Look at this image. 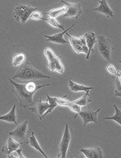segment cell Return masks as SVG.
Here are the masks:
<instances>
[{"instance_id":"d6986e66","label":"cell","mask_w":121,"mask_h":158,"mask_svg":"<svg viewBox=\"0 0 121 158\" xmlns=\"http://www.w3.org/2000/svg\"><path fill=\"white\" fill-rule=\"evenodd\" d=\"M69 87L71 91L75 93L84 91L86 93H89V90L93 89V87H92V86H86L77 84L76 82H73L71 80H69Z\"/></svg>"},{"instance_id":"44dd1931","label":"cell","mask_w":121,"mask_h":158,"mask_svg":"<svg viewBox=\"0 0 121 158\" xmlns=\"http://www.w3.org/2000/svg\"><path fill=\"white\" fill-rule=\"evenodd\" d=\"M67 11V7L66 6L60 7V8H57V9H53L50 10L47 12H45L43 14V15H47L49 16V18H55L61 15H64L65 13Z\"/></svg>"},{"instance_id":"30bf717a","label":"cell","mask_w":121,"mask_h":158,"mask_svg":"<svg viewBox=\"0 0 121 158\" xmlns=\"http://www.w3.org/2000/svg\"><path fill=\"white\" fill-rule=\"evenodd\" d=\"M100 108L97 109V110L89 109L86 110H81V111L78 113V115H80L83 121L84 126L85 127L88 123H97V113L100 110Z\"/></svg>"},{"instance_id":"f546056e","label":"cell","mask_w":121,"mask_h":158,"mask_svg":"<svg viewBox=\"0 0 121 158\" xmlns=\"http://www.w3.org/2000/svg\"><path fill=\"white\" fill-rule=\"evenodd\" d=\"M106 69H107L108 72L109 73H110L111 74L115 75V76H116V75L117 70H116L115 67L113 66L112 64H106Z\"/></svg>"},{"instance_id":"ffe728a7","label":"cell","mask_w":121,"mask_h":158,"mask_svg":"<svg viewBox=\"0 0 121 158\" xmlns=\"http://www.w3.org/2000/svg\"><path fill=\"white\" fill-rule=\"evenodd\" d=\"M26 58L25 53H16L14 54L12 56V66H19L24 64Z\"/></svg>"},{"instance_id":"8fae6325","label":"cell","mask_w":121,"mask_h":158,"mask_svg":"<svg viewBox=\"0 0 121 158\" xmlns=\"http://www.w3.org/2000/svg\"><path fill=\"white\" fill-rule=\"evenodd\" d=\"M50 108V104L49 103L48 101H42V98H41L37 103H35L32 107L28 108V110L35 113L39 117V119H42V116L44 113Z\"/></svg>"},{"instance_id":"83f0119b","label":"cell","mask_w":121,"mask_h":158,"mask_svg":"<svg viewBox=\"0 0 121 158\" xmlns=\"http://www.w3.org/2000/svg\"><path fill=\"white\" fill-rule=\"evenodd\" d=\"M67 95L66 94L63 97H55L56 98V101L57 102L58 105L59 106H68L69 104V101L68 100L66 99Z\"/></svg>"},{"instance_id":"ba28073f","label":"cell","mask_w":121,"mask_h":158,"mask_svg":"<svg viewBox=\"0 0 121 158\" xmlns=\"http://www.w3.org/2000/svg\"><path fill=\"white\" fill-rule=\"evenodd\" d=\"M71 140V132H70L69 126L68 124H66L65 129H64V132L63 134V137H62V139L59 144V147H58L57 157H61V158L66 157Z\"/></svg>"},{"instance_id":"603a6c76","label":"cell","mask_w":121,"mask_h":158,"mask_svg":"<svg viewBox=\"0 0 121 158\" xmlns=\"http://www.w3.org/2000/svg\"><path fill=\"white\" fill-rule=\"evenodd\" d=\"M113 106H114L115 109V113L114 115H112L111 117H104L103 118V120H113L121 126V110L116 106V104H114Z\"/></svg>"},{"instance_id":"7a4b0ae2","label":"cell","mask_w":121,"mask_h":158,"mask_svg":"<svg viewBox=\"0 0 121 158\" xmlns=\"http://www.w3.org/2000/svg\"><path fill=\"white\" fill-rule=\"evenodd\" d=\"M50 77L34 69L29 62H26L11 78L23 81H35L37 79H50Z\"/></svg>"},{"instance_id":"8992f818","label":"cell","mask_w":121,"mask_h":158,"mask_svg":"<svg viewBox=\"0 0 121 158\" xmlns=\"http://www.w3.org/2000/svg\"><path fill=\"white\" fill-rule=\"evenodd\" d=\"M28 129V122L25 121L20 125H18L17 127L12 131H10L9 135L14 140L21 143H28L26 139V134Z\"/></svg>"},{"instance_id":"d4e9b609","label":"cell","mask_w":121,"mask_h":158,"mask_svg":"<svg viewBox=\"0 0 121 158\" xmlns=\"http://www.w3.org/2000/svg\"><path fill=\"white\" fill-rule=\"evenodd\" d=\"M42 20H45L46 22L49 23V24H50V26L54 27H56V28H59V29L63 30V31L65 30L64 28V27L62 26L55 18H42Z\"/></svg>"},{"instance_id":"277c9868","label":"cell","mask_w":121,"mask_h":158,"mask_svg":"<svg viewBox=\"0 0 121 158\" xmlns=\"http://www.w3.org/2000/svg\"><path fill=\"white\" fill-rule=\"evenodd\" d=\"M37 7L30 5L19 4L15 7L14 10V16L17 22L25 24L28 19H30L31 14L37 11Z\"/></svg>"},{"instance_id":"7c38bea8","label":"cell","mask_w":121,"mask_h":158,"mask_svg":"<svg viewBox=\"0 0 121 158\" xmlns=\"http://www.w3.org/2000/svg\"><path fill=\"white\" fill-rule=\"evenodd\" d=\"M76 25L73 24L71 27H68L67 29L63 31L62 32L55 34L52 35H45L44 36L46 38V42H53L55 43V44H69V42H67L64 39L63 36L67 32V31L70 30L71 28L75 26Z\"/></svg>"},{"instance_id":"52a82bcc","label":"cell","mask_w":121,"mask_h":158,"mask_svg":"<svg viewBox=\"0 0 121 158\" xmlns=\"http://www.w3.org/2000/svg\"><path fill=\"white\" fill-rule=\"evenodd\" d=\"M69 38V44H71L74 52L77 54L84 53L87 55L88 48L85 43L84 35L80 37H75L70 35L69 33H66Z\"/></svg>"},{"instance_id":"d6a6232c","label":"cell","mask_w":121,"mask_h":158,"mask_svg":"<svg viewBox=\"0 0 121 158\" xmlns=\"http://www.w3.org/2000/svg\"><path fill=\"white\" fill-rule=\"evenodd\" d=\"M119 62L120 63V67H121V60H120V61H119Z\"/></svg>"},{"instance_id":"5b68a950","label":"cell","mask_w":121,"mask_h":158,"mask_svg":"<svg viewBox=\"0 0 121 158\" xmlns=\"http://www.w3.org/2000/svg\"><path fill=\"white\" fill-rule=\"evenodd\" d=\"M97 50L100 54L104 59L110 61L112 54L111 41L105 35H99L97 37Z\"/></svg>"},{"instance_id":"1f68e13d","label":"cell","mask_w":121,"mask_h":158,"mask_svg":"<svg viewBox=\"0 0 121 158\" xmlns=\"http://www.w3.org/2000/svg\"><path fill=\"white\" fill-rule=\"evenodd\" d=\"M116 76L117 77V78H118L119 81L121 84V72H120V71H117V74H116Z\"/></svg>"},{"instance_id":"2e32d148","label":"cell","mask_w":121,"mask_h":158,"mask_svg":"<svg viewBox=\"0 0 121 158\" xmlns=\"http://www.w3.org/2000/svg\"><path fill=\"white\" fill-rule=\"evenodd\" d=\"M80 151L86 158H103L104 153L100 147L96 148H83Z\"/></svg>"},{"instance_id":"7402d4cb","label":"cell","mask_w":121,"mask_h":158,"mask_svg":"<svg viewBox=\"0 0 121 158\" xmlns=\"http://www.w3.org/2000/svg\"><path fill=\"white\" fill-rule=\"evenodd\" d=\"M92 101V97L90 96V94L89 93H85V94L83 97H80L78 99L72 101L74 103H76L78 105H80V106H87L88 103Z\"/></svg>"},{"instance_id":"9c48e42d","label":"cell","mask_w":121,"mask_h":158,"mask_svg":"<svg viewBox=\"0 0 121 158\" xmlns=\"http://www.w3.org/2000/svg\"><path fill=\"white\" fill-rule=\"evenodd\" d=\"M61 2L64 3L67 7V11L63 15V18H74L78 19L82 14V9H81V5L80 3H69L68 2L63 1Z\"/></svg>"},{"instance_id":"3957f363","label":"cell","mask_w":121,"mask_h":158,"mask_svg":"<svg viewBox=\"0 0 121 158\" xmlns=\"http://www.w3.org/2000/svg\"><path fill=\"white\" fill-rule=\"evenodd\" d=\"M44 54L48 60L49 69L52 72L63 74L65 72V67L61 60V57L57 56L53 50L50 48H46Z\"/></svg>"},{"instance_id":"4fadbf2b","label":"cell","mask_w":121,"mask_h":158,"mask_svg":"<svg viewBox=\"0 0 121 158\" xmlns=\"http://www.w3.org/2000/svg\"><path fill=\"white\" fill-rule=\"evenodd\" d=\"M22 144V143L14 140L11 137H10L6 145L2 148V153L6 155L7 157H10L11 153L16 151V149H18Z\"/></svg>"},{"instance_id":"9a60e30c","label":"cell","mask_w":121,"mask_h":158,"mask_svg":"<svg viewBox=\"0 0 121 158\" xmlns=\"http://www.w3.org/2000/svg\"><path fill=\"white\" fill-rule=\"evenodd\" d=\"M98 2H99V6L97 7H96V8L93 9V11H98V12L101 14H103L108 18L114 17L115 15L114 11L111 10L110 7L109 6L106 0H100Z\"/></svg>"},{"instance_id":"6da1fadb","label":"cell","mask_w":121,"mask_h":158,"mask_svg":"<svg viewBox=\"0 0 121 158\" xmlns=\"http://www.w3.org/2000/svg\"><path fill=\"white\" fill-rule=\"evenodd\" d=\"M11 85L13 86V93L18 100L19 105L24 109L32 107L35 104L33 101L34 94L38 90L50 86V84L38 85L35 81L26 82L25 84H19L11 78L8 79Z\"/></svg>"},{"instance_id":"cb8c5ba5","label":"cell","mask_w":121,"mask_h":158,"mask_svg":"<svg viewBox=\"0 0 121 158\" xmlns=\"http://www.w3.org/2000/svg\"><path fill=\"white\" fill-rule=\"evenodd\" d=\"M46 100L48 101L49 103L50 104V108L44 113L43 116H42V118H44L46 115V114H48L51 113L53 111V110L54 108H55L56 106H58V104H57V102L56 101V98L55 97H50L48 94H46Z\"/></svg>"},{"instance_id":"4dcf8cb0","label":"cell","mask_w":121,"mask_h":158,"mask_svg":"<svg viewBox=\"0 0 121 158\" xmlns=\"http://www.w3.org/2000/svg\"><path fill=\"white\" fill-rule=\"evenodd\" d=\"M16 153H18V157L20 158H25L26 157L22 154V149H16Z\"/></svg>"},{"instance_id":"5bb4252c","label":"cell","mask_w":121,"mask_h":158,"mask_svg":"<svg viewBox=\"0 0 121 158\" xmlns=\"http://www.w3.org/2000/svg\"><path fill=\"white\" fill-rule=\"evenodd\" d=\"M84 36L85 43H86V46L88 48V52L86 55L85 59L88 60L91 52L93 51V46H94L95 44L97 42V36L93 31H88V32H86L84 34Z\"/></svg>"},{"instance_id":"f1b7e54d","label":"cell","mask_w":121,"mask_h":158,"mask_svg":"<svg viewBox=\"0 0 121 158\" xmlns=\"http://www.w3.org/2000/svg\"><path fill=\"white\" fill-rule=\"evenodd\" d=\"M42 15H43V14L37 10L31 14L30 19H32V20H40V19H42L43 18Z\"/></svg>"},{"instance_id":"484cf974","label":"cell","mask_w":121,"mask_h":158,"mask_svg":"<svg viewBox=\"0 0 121 158\" xmlns=\"http://www.w3.org/2000/svg\"><path fill=\"white\" fill-rule=\"evenodd\" d=\"M114 82H115V96L119 97L121 98V84L119 82L118 78L116 76H115Z\"/></svg>"},{"instance_id":"4316f807","label":"cell","mask_w":121,"mask_h":158,"mask_svg":"<svg viewBox=\"0 0 121 158\" xmlns=\"http://www.w3.org/2000/svg\"><path fill=\"white\" fill-rule=\"evenodd\" d=\"M68 107L71 109V111L76 113V114H75V117L74 118H76L77 115H78V113H79L81 110V106L80 105H78L76 103H74V102H70L69 104L68 105Z\"/></svg>"},{"instance_id":"ac0fdd59","label":"cell","mask_w":121,"mask_h":158,"mask_svg":"<svg viewBox=\"0 0 121 158\" xmlns=\"http://www.w3.org/2000/svg\"><path fill=\"white\" fill-rule=\"evenodd\" d=\"M28 143L31 148H32L35 150H37V151L39 153H41L42 155V156L46 157V158L48 157V156L46 155V153L43 151V149H42V148L41 147L40 144H39L37 137H36V136H35V134H34V131H32V133H31V135L28 141Z\"/></svg>"},{"instance_id":"e0dca14e","label":"cell","mask_w":121,"mask_h":158,"mask_svg":"<svg viewBox=\"0 0 121 158\" xmlns=\"http://www.w3.org/2000/svg\"><path fill=\"white\" fill-rule=\"evenodd\" d=\"M0 121H6L7 123H14L18 125L16 121V104H14L8 113L0 116Z\"/></svg>"}]
</instances>
